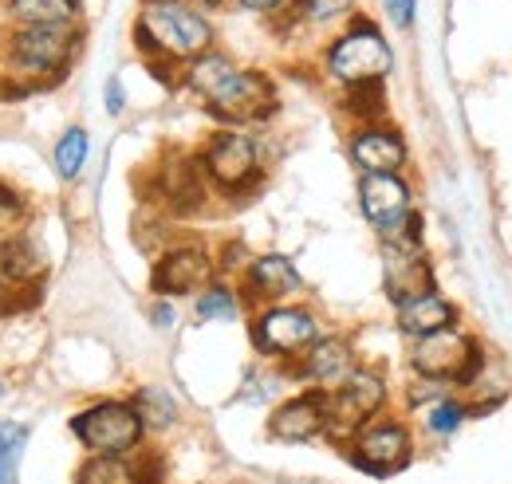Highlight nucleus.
Segmentation results:
<instances>
[{"instance_id":"nucleus-1","label":"nucleus","mask_w":512,"mask_h":484,"mask_svg":"<svg viewBox=\"0 0 512 484\" xmlns=\"http://www.w3.org/2000/svg\"><path fill=\"white\" fill-rule=\"evenodd\" d=\"M79 52V24H12L0 36V63L8 71V95L44 91L60 83Z\"/></svg>"},{"instance_id":"nucleus-2","label":"nucleus","mask_w":512,"mask_h":484,"mask_svg":"<svg viewBox=\"0 0 512 484\" xmlns=\"http://www.w3.org/2000/svg\"><path fill=\"white\" fill-rule=\"evenodd\" d=\"M134 48L154 63L186 67L213 48V20L193 0H142L134 20Z\"/></svg>"},{"instance_id":"nucleus-3","label":"nucleus","mask_w":512,"mask_h":484,"mask_svg":"<svg viewBox=\"0 0 512 484\" xmlns=\"http://www.w3.org/2000/svg\"><path fill=\"white\" fill-rule=\"evenodd\" d=\"M390 67H394V52H390L386 36L363 16H351L347 28L323 52V71L343 87L383 83Z\"/></svg>"},{"instance_id":"nucleus-4","label":"nucleus","mask_w":512,"mask_h":484,"mask_svg":"<svg viewBox=\"0 0 512 484\" xmlns=\"http://www.w3.org/2000/svg\"><path fill=\"white\" fill-rule=\"evenodd\" d=\"M410 366L418 378H434V382H457V386H473L481 378V366L485 355L477 347L473 335L442 327V331H430V335H418L414 347H410Z\"/></svg>"},{"instance_id":"nucleus-5","label":"nucleus","mask_w":512,"mask_h":484,"mask_svg":"<svg viewBox=\"0 0 512 484\" xmlns=\"http://www.w3.org/2000/svg\"><path fill=\"white\" fill-rule=\"evenodd\" d=\"M201 103L225 126H253L276 115V83L260 67H233Z\"/></svg>"},{"instance_id":"nucleus-6","label":"nucleus","mask_w":512,"mask_h":484,"mask_svg":"<svg viewBox=\"0 0 512 484\" xmlns=\"http://www.w3.org/2000/svg\"><path fill=\"white\" fill-rule=\"evenodd\" d=\"M359 209L383 241L422 237V221L414 213V189L402 174H363L359 178Z\"/></svg>"},{"instance_id":"nucleus-7","label":"nucleus","mask_w":512,"mask_h":484,"mask_svg":"<svg viewBox=\"0 0 512 484\" xmlns=\"http://www.w3.org/2000/svg\"><path fill=\"white\" fill-rule=\"evenodd\" d=\"M320 339V323L308 307L296 303H268L253 319V347L264 359L296 363Z\"/></svg>"},{"instance_id":"nucleus-8","label":"nucleus","mask_w":512,"mask_h":484,"mask_svg":"<svg viewBox=\"0 0 512 484\" xmlns=\"http://www.w3.org/2000/svg\"><path fill=\"white\" fill-rule=\"evenodd\" d=\"M71 433L91 453H134L142 433H146V425H142L138 410L130 402L107 398V402H95V406L79 410L71 418Z\"/></svg>"},{"instance_id":"nucleus-9","label":"nucleus","mask_w":512,"mask_h":484,"mask_svg":"<svg viewBox=\"0 0 512 484\" xmlns=\"http://www.w3.org/2000/svg\"><path fill=\"white\" fill-rule=\"evenodd\" d=\"M209 185L221 193H241L260 178V146L245 130H217L197 154Z\"/></svg>"},{"instance_id":"nucleus-10","label":"nucleus","mask_w":512,"mask_h":484,"mask_svg":"<svg viewBox=\"0 0 512 484\" xmlns=\"http://www.w3.org/2000/svg\"><path fill=\"white\" fill-rule=\"evenodd\" d=\"M386 406V382L379 370L355 366L335 390H327V433H355L359 425L379 418Z\"/></svg>"},{"instance_id":"nucleus-11","label":"nucleus","mask_w":512,"mask_h":484,"mask_svg":"<svg viewBox=\"0 0 512 484\" xmlns=\"http://www.w3.org/2000/svg\"><path fill=\"white\" fill-rule=\"evenodd\" d=\"M410 429L394 418H371L351 433V461L371 473V477H390L410 461Z\"/></svg>"},{"instance_id":"nucleus-12","label":"nucleus","mask_w":512,"mask_h":484,"mask_svg":"<svg viewBox=\"0 0 512 484\" xmlns=\"http://www.w3.org/2000/svg\"><path fill=\"white\" fill-rule=\"evenodd\" d=\"M217 276V260L205 244H174L158 256L154 272H150V288L166 300H178V296H193L201 288H209Z\"/></svg>"},{"instance_id":"nucleus-13","label":"nucleus","mask_w":512,"mask_h":484,"mask_svg":"<svg viewBox=\"0 0 512 484\" xmlns=\"http://www.w3.org/2000/svg\"><path fill=\"white\" fill-rule=\"evenodd\" d=\"M383 288L394 307L414 296L434 292V264L422 248V237H394L383 241Z\"/></svg>"},{"instance_id":"nucleus-14","label":"nucleus","mask_w":512,"mask_h":484,"mask_svg":"<svg viewBox=\"0 0 512 484\" xmlns=\"http://www.w3.org/2000/svg\"><path fill=\"white\" fill-rule=\"evenodd\" d=\"M304 288L296 264L284 256V252H264V256H253L241 272V296L256 307H268V303H284L292 300L296 292Z\"/></svg>"},{"instance_id":"nucleus-15","label":"nucleus","mask_w":512,"mask_h":484,"mask_svg":"<svg viewBox=\"0 0 512 484\" xmlns=\"http://www.w3.org/2000/svg\"><path fill=\"white\" fill-rule=\"evenodd\" d=\"M268 433L284 445H300V441H316L327 433V390L312 386L288 402H280L268 414Z\"/></svg>"},{"instance_id":"nucleus-16","label":"nucleus","mask_w":512,"mask_h":484,"mask_svg":"<svg viewBox=\"0 0 512 484\" xmlns=\"http://www.w3.org/2000/svg\"><path fill=\"white\" fill-rule=\"evenodd\" d=\"M347 150H351V162L359 166V174H398L406 166V142L386 122H367L351 138Z\"/></svg>"},{"instance_id":"nucleus-17","label":"nucleus","mask_w":512,"mask_h":484,"mask_svg":"<svg viewBox=\"0 0 512 484\" xmlns=\"http://www.w3.org/2000/svg\"><path fill=\"white\" fill-rule=\"evenodd\" d=\"M292 366H296V374H300L304 382H312V386H320V390H335L359 363H355V347H351L347 339H339V335H320Z\"/></svg>"},{"instance_id":"nucleus-18","label":"nucleus","mask_w":512,"mask_h":484,"mask_svg":"<svg viewBox=\"0 0 512 484\" xmlns=\"http://www.w3.org/2000/svg\"><path fill=\"white\" fill-rule=\"evenodd\" d=\"M205 170H201V162L190 158V154H170L162 166H158V178H154V189H158V197L174 209V213H190L197 209L201 201H205Z\"/></svg>"},{"instance_id":"nucleus-19","label":"nucleus","mask_w":512,"mask_h":484,"mask_svg":"<svg viewBox=\"0 0 512 484\" xmlns=\"http://www.w3.org/2000/svg\"><path fill=\"white\" fill-rule=\"evenodd\" d=\"M44 252H40V244L28 241V237H20V233H12V237H4L0 241V280L16 292V288H36V280L44 276Z\"/></svg>"},{"instance_id":"nucleus-20","label":"nucleus","mask_w":512,"mask_h":484,"mask_svg":"<svg viewBox=\"0 0 512 484\" xmlns=\"http://www.w3.org/2000/svg\"><path fill=\"white\" fill-rule=\"evenodd\" d=\"M457 323V307L438 296V292H426V296H414V300L398 303V331L418 339V335H430V331H442Z\"/></svg>"},{"instance_id":"nucleus-21","label":"nucleus","mask_w":512,"mask_h":484,"mask_svg":"<svg viewBox=\"0 0 512 484\" xmlns=\"http://www.w3.org/2000/svg\"><path fill=\"white\" fill-rule=\"evenodd\" d=\"M75 484H150V477L130 461V453H91L79 465Z\"/></svg>"},{"instance_id":"nucleus-22","label":"nucleus","mask_w":512,"mask_h":484,"mask_svg":"<svg viewBox=\"0 0 512 484\" xmlns=\"http://www.w3.org/2000/svg\"><path fill=\"white\" fill-rule=\"evenodd\" d=\"M79 0H8L12 24H79Z\"/></svg>"},{"instance_id":"nucleus-23","label":"nucleus","mask_w":512,"mask_h":484,"mask_svg":"<svg viewBox=\"0 0 512 484\" xmlns=\"http://www.w3.org/2000/svg\"><path fill=\"white\" fill-rule=\"evenodd\" d=\"M233 67H237V63L229 60L225 52H213V48H209V52L193 56V60L182 67V83H186V91H193L197 99H205V95H209Z\"/></svg>"},{"instance_id":"nucleus-24","label":"nucleus","mask_w":512,"mask_h":484,"mask_svg":"<svg viewBox=\"0 0 512 484\" xmlns=\"http://www.w3.org/2000/svg\"><path fill=\"white\" fill-rule=\"evenodd\" d=\"M284 16L300 28H331L355 16V0H292Z\"/></svg>"},{"instance_id":"nucleus-25","label":"nucleus","mask_w":512,"mask_h":484,"mask_svg":"<svg viewBox=\"0 0 512 484\" xmlns=\"http://www.w3.org/2000/svg\"><path fill=\"white\" fill-rule=\"evenodd\" d=\"M87 154H91L87 130L83 126H71V130H64V138L56 142V150H52V166H56V174L64 182H75L83 174V166H87Z\"/></svg>"},{"instance_id":"nucleus-26","label":"nucleus","mask_w":512,"mask_h":484,"mask_svg":"<svg viewBox=\"0 0 512 484\" xmlns=\"http://www.w3.org/2000/svg\"><path fill=\"white\" fill-rule=\"evenodd\" d=\"M130 406L138 410V418H142L146 429H166V425L178 422V402H174L170 390H162V386H142Z\"/></svg>"},{"instance_id":"nucleus-27","label":"nucleus","mask_w":512,"mask_h":484,"mask_svg":"<svg viewBox=\"0 0 512 484\" xmlns=\"http://www.w3.org/2000/svg\"><path fill=\"white\" fill-rule=\"evenodd\" d=\"M24 449H28V425L0 418V484H16Z\"/></svg>"},{"instance_id":"nucleus-28","label":"nucleus","mask_w":512,"mask_h":484,"mask_svg":"<svg viewBox=\"0 0 512 484\" xmlns=\"http://www.w3.org/2000/svg\"><path fill=\"white\" fill-rule=\"evenodd\" d=\"M241 315V292L229 284H209L197 292V319H237Z\"/></svg>"},{"instance_id":"nucleus-29","label":"nucleus","mask_w":512,"mask_h":484,"mask_svg":"<svg viewBox=\"0 0 512 484\" xmlns=\"http://www.w3.org/2000/svg\"><path fill=\"white\" fill-rule=\"evenodd\" d=\"M347 111L359 115V122H375L383 115V83H359V87H347Z\"/></svg>"},{"instance_id":"nucleus-30","label":"nucleus","mask_w":512,"mask_h":484,"mask_svg":"<svg viewBox=\"0 0 512 484\" xmlns=\"http://www.w3.org/2000/svg\"><path fill=\"white\" fill-rule=\"evenodd\" d=\"M465 402H453V398H438V402H430L426 406V425H430V433H438V437H449V433H457L461 422H465Z\"/></svg>"},{"instance_id":"nucleus-31","label":"nucleus","mask_w":512,"mask_h":484,"mask_svg":"<svg viewBox=\"0 0 512 484\" xmlns=\"http://www.w3.org/2000/svg\"><path fill=\"white\" fill-rule=\"evenodd\" d=\"M16 221H20V197L0 185V241L16 233Z\"/></svg>"},{"instance_id":"nucleus-32","label":"nucleus","mask_w":512,"mask_h":484,"mask_svg":"<svg viewBox=\"0 0 512 484\" xmlns=\"http://www.w3.org/2000/svg\"><path fill=\"white\" fill-rule=\"evenodd\" d=\"M383 4H386V16H390V24H394V28H402V32H410V28H414L418 0H383Z\"/></svg>"},{"instance_id":"nucleus-33","label":"nucleus","mask_w":512,"mask_h":484,"mask_svg":"<svg viewBox=\"0 0 512 484\" xmlns=\"http://www.w3.org/2000/svg\"><path fill=\"white\" fill-rule=\"evenodd\" d=\"M245 12H256V16H284L292 0H237Z\"/></svg>"},{"instance_id":"nucleus-34","label":"nucleus","mask_w":512,"mask_h":484,"mask_svg":"<svg viewBox=\"0 0 512 484\" xmlns=\"http://www.w3.org/2000/svg\"><path fill=\"white\" fill-rule=\"evenodd\" d=\"M103 107H107V115H123V111H127V91H123L119 79L107 83V91H103Z\"/></svg>"},{"instance_id":"nucleus-35","label":"nucleus","mask_w":512,"mask_h":484,"mask_svg":"<svg viewBox=\"0 0 512 484\" xmlns=\"http://www.w3.org/2000/svg\"><path fill=\"white\" fill-rule=\"evenodd\" d=\"M150 315H154V327H174V303L166 300V296H158V303L150 307Z\"/></svg>"},{"instance_id":"nucleus-36","label":"nucleus","mask_w":512,"mask_h":484,"mask_svg":"<svg viewBox=\"0 0 512 484\" xmlns=\"http://www.w3.org/2000/svg\"><path fill=\"white\" fill-rule=\"evenodd\" d=\"M8 307H12V288L0 280V311H8Z\"/></svg>"},{"instance_id":"nucleus-37","label":"nucleus","mask_w":512,"mask_h":484,"mask_svg":"<svg viewBox=\"0 0 512 484\" xmlns=\"http://www.w3.org/2000/svg\"><path fill=\"white\" fill-rule=\"evenodd\" d=\"M193 4H201V8H221L225 0H193Z\"/></svg>"},{"instance_id":"nucleus-38","label":"nucleus","mask_w":512,"mask_h":484,"mask_svg":"<svg viewBox=\"0 0 512 484\" xmlns=\"http://www.w3.org/2000/svg\"><path fill=\"white\" fill-rule=\"evenodd\" d=\"M0 398H4V382H0Z\"/></svg>"}]
</instances>
